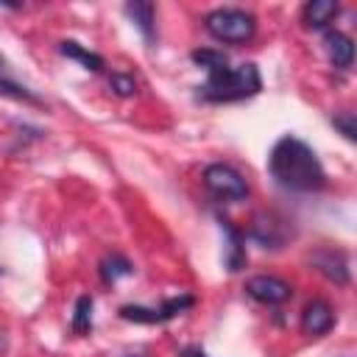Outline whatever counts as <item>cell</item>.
<instances>
[{
  "instance_id": "obj_1",
  "label": "cell",
  "mask_w": 357,
  "mask_h": 357,
  "mask_svg": "<svg viewBox=\"0 0 357 357\" xmlns=\"http://www.w3.org/2000/svg\"><path fill=\"white\" fill-rule=\"evenodd\" d=\"M268 173L279 187L293 192H318L326 187V170L318 153L293 134H284L273 142L268 156Z\"/></svg>"
},
{
  "instance_id": "obj_2",
  "label": "cell",
  "mask_w": 357,
  "mask_h": 357,
  "mask_svg": "<svg viewBox=\"0 0 357 357\" xmlns=\"http://www.w3.org/2000/svg\"><path fill=\"white\" fill-rule=\"evenodd\" d=\"M262 89V78L257 64H237L231 67L229 61L206 70V81L204 86H198V95L209 103H231V100H243L251 98Z\"/></svg>"
},
{
  "instance_id": "obj_3",
  "label": "cell",
  "mask_w": 357,
  "mask_h": 357,
  "mask_svg": "<svg viewBox=\"0 0 357 357\" xmlns=\"http://www.w3.org/2000/svg\"><path fill=\"white\" fill-rule=\"evenodd\" d=\"M204 25H206V31L218 42H226V45H243L257 31L254 14L245 11V8H234V6H223V8L209 11L206 20H204Z\"/></svg>"
},
{
  "instance_id": "obj_4",
  "label": "cell",
  "mask_w": 357,
  "mask_h": 357,
  "mask_svg": "<svg viewBox=\"0 0 357 357\" xmlns=\"http://www.w3.org/2000/svg\"><path fill=\"white\" fill-rule=\"evenodd\" d=\"M204 187L220 201H243L248 195V181L243 178V173L231 165H223V162L206 165Z\"/></svg>"
},
{
  "instance_id": "obj_5",
  "label": "cell",
  "mask_w": 357,
  "mask_h": 357,
  "mask_svg": "<svg viewBox=\"0 0 357 357\" xmlns=\"http://www.w3.org/2000/svg\"><path fill=\"white\" fill-rule=\"evenodd\" d=\"M195 304V298L190 293L165 298L159 307H142V304H123L120 307V318L123 321H134V324H165L176 315H181L184 310H190Z\"/></svg>"
},
{
  "instance_id": "obj_6",
  "label": "cell",
  "mask_w": 357,
  "mask_h": 357,
  "mask_svg": "<svg viewBox=\"0 0 357 357\" xmlns=\"http://www.w3.org/2000/svg\"><path fill=\"white\" fill-rule=\"evenodd\" d=\"M245 293L265 304V307H276V304H284L290 296H293V287L279 279V276H271V273H259V276H251L245 279Z\"/></svg>"
},
{
  "instance_id": "obj_7",
  "label": "cell",
  "mask_w": 357,
  "mask_h": 357,
  "mask_svg": "<svg viewBox=\"0 0 357 357\" xmlns=\"http://www.w3.org/2000/svg\"><path fill=\"white\" fill-rule=\"evenodd\" d=\"M310 262L329 282H335V284H346L349 282V257L340 248H318V251L310 254Z\"/></svg>"
},
{
  "instance_id": "obj_8",
  "label": "cell",
  "mask_w": 357,
  "mask_h": 357,
  "mask_svg": "<svg viewBox=\"0 0 357 357\" xmlns=\"http://www.w3.org/2000/svg\"><path fill=\"white\" fill-rule=\"evenodd\" d=\"M335 326V310L324 298H312L301 310V332L310 337H321Z\"/></svg>"
},
{
  "instance_id": "obj_9",
  "label": "cell",
  "mask_w": 357,
  "mask_h": 357,
  "mask_svg": "<svg viewBox=\"0 0 357 357\" xmlns=\"http://www.w3.org/2000/svg\"><path fill=\"white\" fill-rule=\"evenodd\" d=\"M324 50L329 56V61L340 70H349L351 67V59H354V42L337 31V28H326L324 31Z\"/></svg>"
},
{
  "instance_id": "obj_10",
  "label": "cell",
  "mask_w": 357,
  "mask_h": 357,
  "mask_svg": "<svg viewBox=\"0 0 357 357\" xmlns=\"http://www.w3.org/2000/svg\"><path fill=\"white\" fill-rule=\"evenodd\" d=\"M218 223H220V231L226 234V254H223V262H226V268L234 273V271H240V268L245 265V234H243L240 229H234L226 218H218Z\"/></svg>"
},
{
  "instance_id": "obj_11",
  "label": "cell",
  "mask_w": 357,
  "mask_h": 357,
  "mask_svg": "<svg viewBox=\"0 0 357 357\" xmlns=\"http://www.w3.org/2000/svg\"><path fill=\"white\" fill-rule=\"evenodd\" d=\"M123 11L134 22V28L145 36V42H153V36H156V6L145 3V0H134V3H126Z\"/></svg>"
},
{
  "instance_id": "obj_12",
  "label": "cell",
  "mask_w": 357,
  "mask_h": 357,
  "mask_svg": "<svg viewBox=\"0 0 357 357\" xmlns=\"http://www.w3.org/2000/svg\"><path fill=\"white\" fill-rule=\"evenodd\" d=\"M251 237H254L259 245H265V248H279L287 234H284L282 220H276L273 215H259V218L254 220V226H251Z\"/></svg>"
},
{
  "instance_id": "obj_13",
  "label": "cell",
  "mask_w": 357,
  "mask_h": 357,
  "mask_svg": "<svg viewBox=\"0 0 357 357\" xmlns=\"http://www.w3.org/2000/svg\"><path fill=\"white\" fill-rule=\"evenodd\" d=\"M337 11H340V6L335 0H310L301 8V22L307 28H315L318 31V28H326L337 17Z\"/></svg>"
},
{
  "instance_id": "obj_14",
  "label": "cell",
  "mask_w": 357,
  "mask_h": 357,
  "mask_svg": "<svg viewBox=\"0 0 357 357\" xmlns=\"http://www.w3.org/2000/svg\"><path fill=\"white\" fill-rule=\"evenodd\" d=\"M0 95L14 98V100H25V103H39V98L25 84H20L14 78V73H11V67H8V61L3 56H0Z\"/></svg>"
},
{
  "instance_id": "obj_15",
  "label": "cell",
  "mask_w": 357,
  "mask_h": 357,
  "mask_svg": "<svg viewBox=\"0 0 357 357\" xmlns=\"http://www.w3.org/2000/svg\"><path fill=\"white\" fill-rule=\"evenodd\" d=\"M59 53L67 56V59H73V61H78V64H81L84 70H89V73H100V70H103V59H100L98 53L86 50L84 45H78L75 39L59 42Z\"/></svg>"
},
{
  "instance_id": "obj_16",
  "label": "cell",
  "mask_w": 357,
  "mask_h": 357,
  "mask_svg": "<svg viewBox=\"0 0 357 357\" xmlns=\"http://www.w3.org/2000/svg\"><path fill=\"white\" fill-rule=\"evenodd\" d=\"M100 279L106 282V284H114L117 279H123V276H131L134 273V265L123 257V254H109V257H103L100 259Z\"/></svg>"
},
{
  "instance_id": "obj_17",
  "label": "cell",
  "mask_w": 357,
  "mask_h": 357,
  "mask_svg": "<svg viewBox=\"0 0 357 357\" xmlns=\"http://www.w3.org/2000/svg\"><path fill=\"white\" fill-rule=\"evenodd\" d=\"M89 329H92V296H78L73 312V332L86 335Z\"/></svg>"
},
{
  "instance_id": "obj_18",
  "label": "cell",
  "mask_w": 357,
  "mask_h": 357,
  "mask_svg": "<svg viewBox=\"0 0 357 357\" xmlns=\"http://www.w3.org/2000/svg\"><path fill=\"white\" fill-rule=\"evenodd\" d=\"M192 61L201 64L204 70H212V67H218V64H223V61H229V59H226V53H220V50L201 47V50H192Z\"/></svg>"
},
{
  "instance_id": "obj_19",
  "label": "cell",
  "mask_w": 357,
  "mask_h": 357,
  "mask_svg": "<svg viewBox=\"0 0 357 357\" xmlns=\"http://www.w3.org/2000/svg\"><path fill=\"white\" fill-rule=\"evenodd\" d=\"M109 86H112L120 98H128V95L137 92V81H134V75H126V73H112Z\"/></svg>"
},
{
  "instance_id": "obj_20",
  "label": "cell",
  "mask_w": 357,
  "mask_h": 357,
  "mask_svg": "<svg viewBox=\"0 0 357 357\" xmlns=\"http://www.w3.org/2000/svg\"><path fill=\"white\" fill-rule=\"evenodd\" d=\"M332 126H335V128H340V134H343L349 142H354V139H357L354 112H340V114H335V117H332Z\"/></svg>"
},
{
  "instance_id": "obj_21",
  "label": "cell",
  "mask_w": 357,
  "mask_h": 357,
  "mask_svg": "<svg viewBox=\"0 0 357 357\" xmlns=\"http://www.w3.org/2000/svg\"><path fill=\"white\" fill-rule=\"evenodd\" d=\"M178 357H209L201 346H187V349H181V354Z\"/></svg>"
},
{
  "instance_id": "obj_22",
  "label": "cell",
  "mask_w": 357,
  "mask_h": 357,
  "mask_svg": "<svg viewBox=\"0 0 357 357\" xmlns=\"http://www.w3.org/2000/svg\"><path fill=\"white\" fill-rule=\"evenodd\" d=\"M128 357H142V354H128Z\"/></svg>"
}]
</instances>
